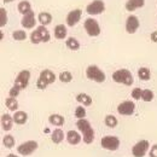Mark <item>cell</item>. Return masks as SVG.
Returning a JSON list of instances; mask_svg holds the SVG:
<instances>
[{
  "instance_id": "cell-10",
  "label": "cell",
  "mask_w": 157,
  "mask_h": 157,
  "mask_svg": "<svg viewBox=\"0 0 157 157\" xmlns=\"http://www.w3.org/2000/svg\"><path fill=\"white\" fill-rule=\"evenodd\" d=\"M134 110H136V104L131 100H124V101L120 103L117 106V113L120 115H123V116L133 115Z\"/></svg>"
},
{
  "instance_id": "cell-20",
  "label": "cell",
  "mask_w": 157,
  "mask_h": 157,
  "mask_svg": "<svg viewBox=\"0 0 157 157\" xmlns=\"http://www.w3.org/2000/svg\"><path fill=\"white\" fill-rule=\"evenodd\" d=\"M17 10H18V12H20L21 15H27V13H29L30 11H33V10H32V5H30V2L27 1V0L21 1L20 4L17 5Z\"/></svg>"
},
{
  "instance_id": "cell-32",
  "label": "cell",
  "mask_w": 157,
  "mask_h": 157,
  "mask_svg": "<svg viewBox=\"0 0 157 157\" xmlns=\"http://www.w3.org/2000/svg\"><path fill=\"white\" fill-rule=\"evenodd\" d=\"M2 144H4L5 147L11 149L15 145V138L12 137V136H5V138L2 139Z\"/></svg>"
},
{
  "instance_id": "cell-2",
  "label": "cell",
  "mask_w": 157,
  "mask_h": 157,
  "mask_svg": "<svg viewBox=\"0 0 157 157\" xmlns=\"http://www.w3.org/2000/svg\"><path fill=\"white\" fill-rule=\"evenodd\" d=\"M50 39H51V35L46 29V25H40L30 34V41L34 45H38L40 42H48Z\"/></svg>"
},
{
  "instance_id": "cell-23",
  "label": "cell",
  "mask_w": 157,
  "mask_h": 157,
  "mask_svg": "<svg viewBox=\"0 0 157 157\" xmlns=\"http://www.w3.org/2000/svg\"><path fill=\"white\" fill-rule=\"evenodd\" d=\"M76 100H78V103L82 104L83 106H88L92 104V97L88 96L87 93H78L76 96Z\"/></svg>"
},
{
  "instance_id": "cell-24",
  "label": "cell",
  "mask_w": 157,
  "mask_h": 157,
  "mask_svg": "<svg viewBox=\"0 0 157 157\" xmlns=\"http://www.w3.org/2000/svg\"><path fill=\"white\" fill-rule=\"evenodd\" d=\"M64 117L62 116V115H59V114H52L50 117H48V122L51 123V124H53V126H57V127H60V126H63L64 124Z\"/></svg>"
},
{
  "instance_id": "cell-9",
  "label": "cell",
  "mask_w": 157,
  "mask_h": 157,
  "mask_svg": "<svg viewBox=\"0 0 157 157\" xmlns=\"http://www.w3.org/2000/svg\"><path fill=\"white\" fill-rule=\"evenodd\" d=\"M38 143L36 141H34V140H28V141H24V143H22L21 145H18V147H17V151H18V154L21 155H23V156H29V155H32L36 149H38Z\"/></svg>"
},
{
  "instance_id": "cell-13",
  "label": "cell",
  "mask_w": 157,
  "mask_h": 157,
  "mask_svg": "<svg viewBox=\"0 0 157 157\" xmlns=\"http://www.w3.org/2000/svg\"><path fill=\"white\" fill-rule=\"evenodd\" d=\"M81 16H82V11L80 9H75L73 11H70L68 15H67V18H65V22H67V25L68 27H75L78 24L80 20H81Z\"/></svg>"
},
{
  "instance_id": "cell-41",
  "label": "cell",
  "mask_w": 157,
  "mask_h": 157,
  "mask_svg": "<svg viewBox=\"0 0 157 157\" xmlns=\"http://www.w3.org/2000/svg\"><path fill=\"white\" fill-rule=\"evenodd\" d=\"M6 157H18V156H16V155H12V154H10V155H7Z\"/></svg>"
},
{
  "instance_id": "cell-26",
  "label": "cell",
  "mask_w": 157,
  "mask_h": 157,
  "mask_svg": "<svg viewBox=\"0 0 157 157\" xmlns=\"http://www.w3.org/2000/svg\"><path fill=\"white\" fill-rule=\"evenodd\" d=\"M27 120H28V115L24 111H16L13 115V121L17 124H24L27 122Z\"/></svg>"
},
{
  "instance_id": "cell-3",
  "label": "cell",
  "mask_w": 157,
  "mask_h": 157,
  "mask_svg": "<svg viewBox=\"0 0 157 157\" xmlns=\"http://www.w3.org/2000/svg\"><path fill=\"white\" fill-rule=\"evenodd\" d=\"M113 80L115 82H117V83H122V85H126V86H132L133 82H134L132 73L129 70H127V69H118V70H116L113 74Z\"/></svg>"
},
{
  "instance_id": "cell-34",
  "label": "cell",
  "mask_w": 157,
  "mask_h": 157,
  "mask_svg": "<svg viewBox=\"0 0 157 157\" xmlns=\"http://www.w3.org/2000/svg\"><path fill=\"white\" fill-rule=\"evenodd\" d=\"M7 23V12L5 9H0V27H4Z\"/></svg>"
},
{
  "instance_id": "cell-19",
  "label": "cell",
  "mask_w": 157,
  "mask_h": 157,
  "mask_svg": "<svg viewBox=\"0 0 157 157\" xmlns=\"http://www.w3.org/2000/svg\"><path fill=\"white\" fill-rule=\"evenodd\" d=\"M81 136L78 134L76 131H69L68 133H67V140H68V143L69 144H71V145H78V143L81 141Z\"/></svg>"
},
{
  "instance_id": "cell-35",
  "label": "cell",
  "mask_w": 157,
  "mask_h": 157,
  "mask_svg": "<svg viewBox=\"0 0 157 157\" xmlns=\"http://www.w3.org/2000/svg\"><path fill=\"white\" fill-rule=\"evenodd\" d=\"M75 116L78 120L80 118H85L86 117V109L83 106H78L76 110H75Z\"/></svg>"
},
{
  "instance_id": "cell-31",
  "label": "cell",
  "mask_w": 157,
  "mask_h": 157,
  "mask_svg": "<svg viewBox=\"0 0 157 157\" xmlns=\"http://www.w3.org/2000/svg\"><path fill=\"white\" fill-rule=\"evenodd\" d=\"M12 38L16 41H23L27 39V33L24 30H15L12 33Z\"/></svg>"
},
{
  "instance_id": "cell-21",
  "label": "cell",
  "mask_w": 157,
  "mask_h": 157,
  "mask_svg": "<svg viewBox=\"0 0 157 157\" xmlns=\"http://www.w3.org/2000/svg\"><path fill=\"white\" fill-rule=\"evenodd\" d=\"M64 137H67V136L64 134V132H63L60 128H57V129H55V131L52 132V134H51V140H52L55 144H60V143L63 141Z\"/></svg>"
},
{
  "instance_id": "cell-17",
  "label": "cell",
  "mask_w": 157,
  "mask_h": 157,
  "mask_svg": "<svg viewBox=\"0 0 157 157\" xmlns=\"http://www.w3.org/2000/svg\"><path fill=\"white\" fill-rule=\"evenodd\" d=\"M145 5V0H127V2L124 4V7L128 12H133L138 9L143 7Z\"/></svg>"
},
{
  "instance_id": "cell-16",
  "label": "cell",
  "mask_w": 157,
  "mask_h": 157,
  "mask_svg": "<svg viewBox=\"0 0 157 157\" xmlns=\"http://www.w3.org/2000/svg\"><path fill=\"white\" fill-rule=\"evenodd\" d=\"M13 116L9 115V114H4L1 115V128L5 131V132H9L12 129V126H13Z\"/></svg>"
},
{
  "instance_id": "cell-1",
  "label": "cell",
  "mask_w": 157,
  "mask_h": 157,
  "mask_svg": "<svg viewBox=\"0 0 157 157\" xmlns=\"http://www.w3.org/2000/svg\"><path fill=\"white\" fill-rule=\"evenodd\" d=\"M76 127L82 133V140L86 144H92V141L94 140V131H93L91 123L86 118H80L76 122Z\"/></svg>"
},
{
  "instance_id": "cell-36",
  "label": "cell",
  "mask_w": 157,
  "mask_h": 157,
  "mask_svg": "<svg viewBox=\"0 0 157 157\" xmlns=\"http://www.w3.org/2000/svg\"><path fill=\"white\" fill-rule=\"evenodd\" d=\"M141 97H143V90L134 88L132 91V98L134 99V100H139V99H141Z\"/></svg>"
},
{
  "instance_id": "cell-28",
  "label": "cell",
  "mask_w": 157,
  "mask_h": 157,
  "mask_svg": "<svg viewBox=\"0 0 157 157\" xmlns=\"http://www.w3.org/2000/svg\"><path fill=\"white\" fill-rule=\"evenodd\" d=\"M138 76H139L140 80H143V81H147V80H150L151 74H150V70H149L147 68L143 67V68H140V69L138 70Z\"/></svg>"
},
{
  "instance_id": "cell-4",
  "label": "cell",
  "mask_w": 157,
  "mask_h": 157,
  "mask_svg": "<svg viewBox=\"0 0 157 157\" xmlns=\"http://www.w3.org/2000/svg\"><path fill=\"white\" fill-rule=\"evenodd\" d=\"M56 75H55V73L53 71H51V70H48V69H45V70H42L41 73H40V76H39V80H38V82H36V87L39 88V90H45L48 85H51V83H53L55 81H56Z\"/></svg>"
},
{
  "instance_id": "cell-7",
  "label": "cell",
  "mask_w": 157,
  "mask_h": 157,
  "mask_svg": "<svg viewBox=\"0 0 157 157\" xmlns=\"http://www.w3.org/2000/svg\"><path fill=\"white\" fill-rule=\"evenodd\" d=\"M100 145L103 149L109 151H116L120 147V139L114 136H106L100 140Z\"/></svg>"
},
{
  "instance_id": "cell-12",
  "label": "cell",
  "mask_w": 157,
  "mask_h": 157,
  "mask_svg": "<svg viewBox=\"0 0 157 157\" xmlns=\"http://www.w3.org/2000/svg\"><path fill=\"white\" fill-rule=\"evenodd\" d=\"M149 147H150V144H149L147 140H140V141H138L137 144L133 146L132 154H133L134 157H144L146 155Z\"/></svg>"
},
{
  "instance_id": "cell-29",
  "label": "cell",
  "mask_w": 157,
  "mask_h": 157,
  "mask_svg": "<svg viewBox=\"0 0 157 157\" xmlns=\"http://www.w3.org/2000/svg\"><path fill=\"white\" fill-rule=\"evenodd\" d=\"M104 122H105V124H106L109 128H115V127L117 126L118 121H117V118L115 117V116H113V115H106Z\"/></svg>"
},
{
  "instance_id": "cell-33",
  "label": "cell",
  "mask_w": 157,
  "mask_h": 157,
  "mask_svg": "<svg viewBox=\"0 0 157 157\" xmlns=\"http://www.w3.org/2000/svg\"><path fill=\"white\" fill-rule=\"evenodd\" d=\"M141 99L144 100V101H151L152 99H154V92L151 91V90H144L143 91V97Z\"/></svg>"
},
{
  "instance_id": "cell-37",
  "label": "cell",
  "mask_w": 157,
  "mask_h": 157,
  "mask_svg": "<svg viewBox=\"0 0 157 157\" xmlns=\"http://www.w3.org/2000/svg\"><path fill=\"white\" fill-rule=\"evenodd\" d=\"M21 90L18 87H16L15 85H13V87L10 90V92H9V96L10 97H13V98H16V97H18V94H20Z\"/></svg>"
},
{
  "instance_id": "cell-6",
  "label": "cell",
  "mask_w": 157,
  "mask_h": 157,
  "mask_svg": "<svg viewBox=\"0 0 157 157\" xmlns=\"http://www.w3.org/2000/svg\"><path fill=\"white\" fill-rule=\"evenodd\" d=\"M83 28L88 36H98L100 35V25L94 18H87L83 23Z\"/></svg>"
},
{
  "instance_id": "cell-38",
  "label": "cell",
  "mask_w": 157,
  "mask_h": 157,
  "mask_svg": "<svg viewBox=\"0 0 157 157\" xmlns=\"http://www.w3.org/2000/svg\"><path fill=\"white\" fill-rule=\"evenodd\" d=\"M150 157H157V144L152 145V147L150 150Z\"/></svg>"
},
{
  "instance_id": "cell-18",
  "label": "cell",
  "mask_w": 157,
  "mask_h": 157,
  "mask_svg": "<svg viewBox=\"0 0 157 157\" xmlns=\"http://www.w3.org/2000/svg\"><path fill=\"white\" fill-rule=\"evenodd\" d=\"M53 34H55V38H56V39L63 40L67 38L68 29H67V27H65L64 24H57V25L55 27V32H53Z\"/></svg>"
},
{
  "instance_id": "cell-30",
  "label": "cell",
  "mask_w": 157,
  "mask_h": 157,
  "mask_svg": "<svg viewBox=\"0 0 157 157\" xmlns=\"http://www.w3.org/2000/svg\"><path fill=\"white\" fill-rule=\"evenodd\" d=\"M58 78H59V80H60V82L68 83V82H70V81L73 80V75H71L70 71H62V73L59 74Z\"/></svg>"
},
{
  "instance_id": "cell-11",
  "label": "cell",
  "mask_w": 157,
  "mask_h": 157,
  "mask_svg": "<svg viewBox=\"0 0 157 157\" xmlns=\"http://www.w3.org/2000/svg\"><path fill=\"white\" fill-rule=\"evenodd\" d=\"M29 80H30V71L29 70H22L15 80V86L18 87L21 91L25 90L28 83H29Z\"/></svg>"
},
{
  "instance_id": "cell-14",
  "label": "cell",
  "mask_w": 157,
  "mask_h": 157,
  "mask_svg": "<svg viewBox=\"0 0 157 157\" xmlns=\"http://www.w3.org/2000/svg\"><path fill=\"white\" fill-rule=\"evenodd\" d=\"M139 25H140V23H139V20H138L137 16L131 15V16L127 17V20H126V32H127L128 34H134V33H137Z\"/></svg>"
},
{
  "instance_id": "cell-5",
  "label": "cell",
  "mask_w": 157,
  "mask_h": 157,
  "mask_svg": "<svg viewBox=\"0 0 157 157\" xmlns=\"http://www.w3.org/2000/svg\"><path fill=\"white\" fill-rule=\"evenodd\" d=\"M86 76L88 80H92L94 82L101 83L105 81V74L104 71L99 68L98 65H88L86 69Z\"/></svg>"
},
{
  "instance_id": "cell-22",
  "label": "cell",
  "mask_w": 157,
  "mask_h": 157,
  "mask_svg": "<svg viewBox=\"0 0 157 157\" xmlns=\"http://www.w3.org/2000/svg\"><path fill=\"white\" fill-rule=\"evenodd\" d=\"M38 21L41 25H48L52 22V15L48 12H40L38 15Z\"/></svg>"
},
{
  "instance_id": "cell-8",
  "label": "cell",
  "mask_w": 157,
  "mask_h": 157,
  "mask_svg": "<svg viewBox=\"0 0 157 157\" xmlns=\"http://www.w3.org/2000/svg\"><path fill=\"white\" fill-rule=\"evenodd\" d=\"M105 11V4L103 0H93L86 7V12L91 16H97Z\"/></svg>"
},
{
  "instance_id": "cell-40",
  "label": "cell",
  "mask_w": 157,
  "mask_h": 157,
  "mask_svg": "<svg viewBox=\"0 0 157 157\" xmlns=\"http://www.w3.org/2000/svg\"><path fill=\"white\" fill-rule=\"evenodd\" d=\"M5 4H10V2H12V1H15V0H2Z\"/></svg>"
},
{
  "instance_id": "cell-39",
  "label": "cell",
  "mask_w": 157,
  "mask_h": 157,
  "mask_svg": "<svg viewBox=\"0 0 157 157\" xmlns=\"http://www.w3.org/2000/svg\"><path fill=\"white\" fill-rule=\"evenodd\" d=\"M150 39H151V41H154V42H157V30L156 32H152V33H151Z\"/></svg>"
},
{
  "instance_id": "cell-15",
  "label": "cell",
  "mask_w": 157,
  "mask_h": 157,
  "mask_svg": "<svg viewBox=\"0 0 157 157\" xmlns=\"http://www.w3.org/2000/svg\"><path fill=\"white\" fill-rule=\"evenodd\" d=\"M21 24H22V27H24L25 29H32V28H34L35 24H36V17H35L34 11H30L29 13L23 15L22 21H21Z\"/></svg>"
},
{
  "instance_id": "cell-25",
  "label": "cell",
  "mask_w": 157,
  "mask_h": 157,
  "mask_svg": "<svg viewBox=\"0 0 157 157\" xmlns=\"http://www.w3.org/2000/svg\"><path fill=\"white\" fill-rule=\"evenodd\" d=\"M5 105L10 111H17L18 109V101L13 97H7L5 99Z\"/></svg>"
},
{
  "instance_id": "cell-27",
  "label": "cell",
  "mask_w": 157,
  "mask_h": 157,
  "mask_svg": "<svg viewBox=\"0 0 157 157\" xmlns=\"http://www.w3.org/2000/svg\"><path fill=\"white\" fill-rule=\"evenodd\" d=\"M65 45H67V47H68L69 50H71V51H78V48H80V42H78L75 38H73V36L67 39Z\"/></svg>"
}]
</instances>
